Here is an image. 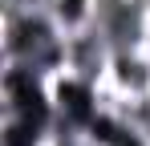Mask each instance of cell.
<instances>
[{
  "mask_svg": "<svg viewBox=\"0 0 150 146\" xmlns=\"http://www.w3.org/2000/svg\"><path fill=\"white\" fill-rule=\"evenodd\" d=\"M93 12H98L93 0H49V16L57 21V28H61L65 37L89 28V24H93Z\"/></svg>",
  "mask_w": 150,
  "mask_h": 146,
  "instance_id": "3",
  "label": "cell"
},
{
  "mask_svg": "<svg viewBox=\"0 0 150 146\" xmlns=\"http://www.w3.org/2000/svg\"><path fill=\"white\" fill-rule=\"evenodd\" d=\"M105 81L126 97L150 94V57H146V49H118L114 61H110Z\"/></svg>",
  "mask_w": 150,
  "mask_h": 146,
  "instance_id": "2",
  "label": "cell"
},
{
  "mask_svg": "<svg viewBox=\"0 0 150 146\" xmlns=\"http://www.w3.org/2000/svg\"><path fill=\"white\" fill-rule=\"evenodd\" d=\"M65 49H69V61H65V73H73L81 81H105V73H110V61H114V49L110 41L101 37L98 24H89V28H81V33H69L65 37Z\"/></svg>",
  "mask_w": 150,
  "mask_h": 146,
  "instance_id": "1",
  "label": "cell"
}]
</instances>
